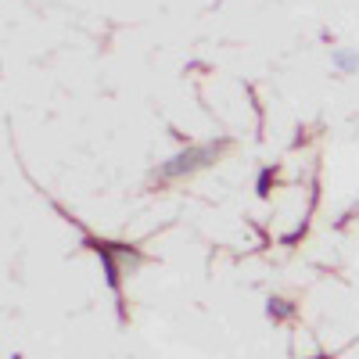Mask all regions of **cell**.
<instances>
[{
    "instance_id": "6da1fadb",
    "label": "cell",
    "mask_w": 359,
    "mask_h": 359,
    "mask_svg": "<svg viewBox=\"0 0 359 359\" xmlns=\"http://www.w3.org/2000/svg\"><path fill=\"white\" fill-rule=\"evenodd\" d=\"M216 155V147L208 144V147H194V151H184V155H176L172 162L162 165V176H184V172H194L198 165H208Z\"/></svg>"
},
{
    "instance_id": "7a4b0ae2",
    "label": "cell",
    "mask_w": 359,
    "mask_h": 359,
    "mask_svg": "<svg viewBox=\"0 0 359 359\" xmlns=\"http://www.w3.org/2000/svg\"><path fill=\"white\" fill-rule=\"evenodd\" d=\"M331 65H334L338 72H345V76L359 72V50H352V47H334V50H331Z\"/></svg>"
}]
</instances>
